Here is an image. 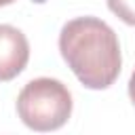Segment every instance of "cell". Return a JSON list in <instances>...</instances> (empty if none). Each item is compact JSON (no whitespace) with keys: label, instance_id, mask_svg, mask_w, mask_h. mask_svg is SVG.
Returning <instances> with one entry per match:
<instances>
[{"label":"cell","instance_id":"obj_1","mask_svg":"<svg viewBox=\"0 0 135 135\" xmlns=\"http://www.w3.org/2000/svg\"><path fill=\"white\" fill-rule=\"evenodd\" d=\"M59 51L86 89H108L120 74L122 57L116 32L97 17H76L61 27Z\"/></svg>","mask_w":135,"mask_h":135},{"label":"cell","instance_id":"obj_3","mask_svg":"<svg viewBox=\"0 0 135 135\" xmlns=\"http://www.w3.org/2000/svg\"><path fill=\"white\" fill-rule=\"evenodd\" d=\"M30 59V44L21 30L0 25V82L13 80L23 72Z\"/></svg>","mask_w":135,"mask_h":135},{"label":"cell","instance_id":"obj_5","mask_svg":"<svg viewBox=\"0 0 135 135\" xmlns=\"http://www.w3.org/2000/svg\"><path fill=\"white\" fill-rule=\"evenodd\" d=\"M129 97H131V101L135 103V70H133L131 80H129Z\"/></svg>","mask_w":135,"mask_h":135},{"label":"cell","instance_id":"obj_4","mask_svg":"<svg viewBox=\"0 0 135 135\" xmlns=\"http://www.w3.org/2000/svg\"><path fill=\"white\" fill-rule=\"evenodd\" d=\"M110 11L129 25H135V0H108Z\"/></svg>","mask_w":135,"mask_h":135},{"label":"cell","instance_id":"obj_6","mask_svg":"<svg viewBox=\"0 0 135 135\" xmlns=\"http://www.w3.org/2000/svg\"><path fill=\"white\" fill-rule=\"evenodd\" d=\"M11 2H15V0H0V6H6V4H11Z\"/></svg>","mask_w":135,"mask_h":135},{"label":"cell","instance_id":"obj_2","mask_svg":"<svg viewBox=\"0 0 135 135\" xmlns=\"http://www.w3.org/2000/svg\"><path fill=\"white\" fill-rule=\"evenodd\" d=\"M17 114L34 131H55L72 114V95L61 80L34 78L17 97Z\"/></svg>","mask_w":135,"mask_h":135}]
</instances>
